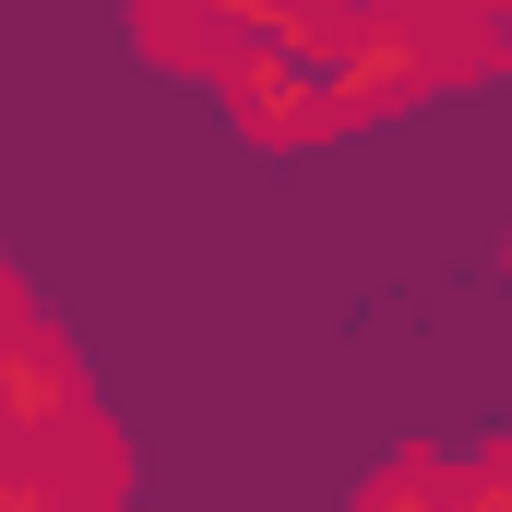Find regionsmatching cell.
Wrapping results in <instances>:
<instances>
[{
  "instance_id": "obj_3",
  "label": "cell",
  "mask_w": 512,
  "mask_h": 512,
  "mask_svg": "<svg viewBox=\"0 0 512 512\" xmlns=\"http://www.w3.org/2000/svg\"><path fill=\"white\" fill-rule=\"evenodd\" d=\"M143 48H155V60H191V72H215V84H227V60H239V48H227V0H191V12H179V0H143Z\"/></svg>"
},
{
  "instance_id": "obj_2",
  "label": "cell",
  "mask_w": 512,
  "mask_h": 512,
  "mask_svg": "<svg viewBox=\"0 0 512 512\" xmlns=\"http://www.w3.org/2000/svg\"><path fill=\"white\" fill-rule=\"evenodd\" d=\"M96 417V393H84V358L48 334V322H24L12 346H0V453H48L60 429H84Z\"/></svg>"
},
{
  "instance_id": "obj_1",
  "label": "cell",
  "mask_w": 512,
  "mask_h": 512,
  "mask_svg": "<svg viewBox=\"0 0 512 512\" xmlns=\"http://www.w3.org/2000/svg\"><path fill=\"white\" fill-rule=\"evenodd\" d=\"M131 501V453L108 417L60 429L48 453H0V512H120Z\"/></svg>"
},
{
  "instance_id": "obj_4",
  "label": "cell",
  "mask_w": 512,
  "mask_h": 512,
  "mask_svg": "<svg viewBox=\"0 0 512 512\" xmlns=\"http://www.w3.org/2000/svg\"><path fill=\"white\" fill-rule=\"evenodd\" d=\"M24 322H36V310H24V286H12V262H0V346H12Z\"/></svg>"
}]
</instances>
